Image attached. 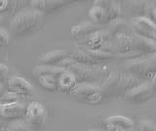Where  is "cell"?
<instances>
[{"mask_svg":"<svg viewBox=\"0 0 156 131\" xmlns=\"http://www.w3.org/2000/svg\"><path fill=\"white\" fill-rule=\"evenodd\" d=\"M68 57L71 58L75 64H79L83 66H99L102 64V63L97 62L94 59H92L84 50L79 49V48H77L76 50L73 51Z\"/></svg>","mask_w":156,"mask_h":131,"instance_id":"44dd1931","label":"cell"},{"mask_svg":"<svg viewBox=\"0 0 156 131\" xmlns=\"http://www.w3.org/2000/svg\"><path fill=\"white\" fill-rule=\"evenodd\" d=\"M144 17L156 25V4L154 2H147L145 6Z\"/></svg>","mask_w":156,"mask_h":131,"instance_id":"f1b7e54d","label":"cell"},{"mask_svg":"<svg viewBox=\"0 0 156 131\" xmlns=\"http://www.w3.org/2000/svg\"><path fill=\"white\" fill-rule=\"evenodd\" d=\"M140 83H141L140 80L139 78H136V76L127 74V72L126 74H123V72H122L120 83L118 85V88H117L116 93L122 94L124 96L127 92H129L130 90H132L133 88H135V87L140 85Z\"/></svg>","mask_w":156,"mask_h":131,"instance_id":"ac0fdd59","label":"cell"},{"mask_svg":"<svg viewBox=\"0 0 156 131\" xmlns=\"http://www.w3.org/2000/svg\"><path fill=\"white\" fill-rule=\"evenodd\" d=\"M105 123L113 126L119 131L133 130L135 128L134 121L124 115H111L105 119Z\"/></svg>","mask_w":156,"mask_h":131,"instance_id":"9a60e30c","label":"cell"},{"mask_svg":"<svg viewBox=\"0 0 156 131\" xmlns=\"http://www.w3.org/2000/svg\"><path fill=\"white\" fill-rule=\"evenodd\" d=\"M147 59L151 62V64L153 65V67L156 69V53H153V54H150V55H147Z\"/></svg>","mask_w":156,"mask_h":131,"instance_id":"d6a6232c","label":"cell"},{"mask_svg":"<svg viewBox=\"0 0 156 131\" xmlns=\"http://www.w3.org/2000/svg\"><path fill=\"white\" fill-rule=\"evenodd\" d=\"M24 97L13 93V92L7 91L0 98V104H14V103H22Z\"/></svg>","mask_w":156,"mask_h":131,"instance_id":"484cf974","label":"cell"},{"mask_svg":"<svg viewBox=\"0 0 156 131\" xmlns=\"http://www.w3.org/2000/svg\"><path fill=\"white\" fill-rule=\"evenodd\" d=\"M107 15H108V21H114L116 19H119L121 16V5L118 2L111 1V4L108 6V8L106 9Z\"/></svg>","mask_w":156,"mask_h":131,"instance_id":"4316f807","label":"cell"},{"mask_svg":"<svg viewBox=\"0 0 156 131\" xmlns=\"http://www.w3.org/2000/svg\"><path fill=\"white\" fill-rule=\"evenodd\" d=\"M6 131H31V128L26 122V120H14L9 123L6 127Z\"/></svg>","mask_w":156,"mask_h":131,"instance_id":"83f0119b","label":"cell"},{"mask_svg":"<svg viewBox=\"0 0 156 131\" xmlns=\"http://www.w3.org/2000/svg\"><path fill=\"white\" fill-rule=\"evenodd\" d=\"M88 131H101V130H95V129H92V130H88Z\"/></svg>","mask_w":156,"mask_h":131,"instance_id":"d590c367","label":"cell"},{"mask_svg":"<svg viewBox=\"0 0 156 131\" xmlns=\"http://www.w3.org/2000/svg\"><path fill=\"white\" fill-rule=\"evenodd\" d=\"M45 14L34 9L22 11L10 22V33L15 37H23L36 31L44 22Z\"/></svg>","mask_w":156,"mask_h":131,"instance_id":"6da1fadb","label":"cell"},{"mask_svg":"<svg viewBox=\"0 0 156 131\" xmlns=\"http://www.w3.org/2000/svg\"><path fill=\"white\" fill-rule=\"evenodd\" d=\"M131 38L134 51L140 52L145 56L156 53V41L140 36L134 31L131 33Z\"/></svg>","mask_w":156,"mask_h":131,"instance_id":"30bf717a","label":"cell"},{"mask_svg":"<svg viewBox=\"0 0 156 131\" xmlns=\"http://www.w3.org/2000/svg\"><path fill=\"white\" fill-rule=\"evenodd\" d=\"M88 18H89L90 22L96 26L105 25L106 23H109L106 9L97 5L92 6V8L88 12Z\"/></svg>","mask_w":156,"mask_h":131,"instance_id":"d6986e66","label":"cell"},{"mask_svg":"<svg viewBox=\"0 0 156 131\" xmlns=\"http://www.w3.org/2000/svg\"><path fill=\"white\" fill-rule=\"evenodd\" d=\"M48 118V113L42 104L38 102H31L27 106L24 120L31 129L38 130L42 128Z\"/></svg>","mask_w":156,"mask_h":131,"instance_id":"277c9868","label":"cell"},{"mask_svg":"<svg viewBox=\"0 0 156 131\" xmlns=\"http://www.w3.org/2000/svg\"><path fill=\"white\" fill-rule=\"evenodd\" d=\"M27 111L26 104H0V118L5 120H18L24 118Z\"/></svg>","mask_w":156,"mask_h":131,"instance_id":"ba28073f","label":"cell"},{"mask_svg":"<svg viewBox=\"0 0 156 131\" xmlns=\"http://www.w3.org/2000/svg\"><path fill=\"white\" fill-rule=\"evenodd\" d=\"M122 76V72L119 71H111L108 75V76L105 79L101 85V91L104 95L111 96L115 94L117 92V88L120 83V79Z\"/></svg>","mask_w":156,"mask_h":131,"instance_id":"4fadbf2b","label":"cell"},{"mask_svg":"<svg viewBox=\"0 0 156 131\" xmlns=\"http://www.w3.org/2000/svg\"><path fill=\"white\" fill-rule=\"evenodd\" d=\"M8 72H9L8 67L4 64H0V82H2L6 78V76L8 75Z\"/></svg>","mask_w":156,"mask_h":131,"instance_id":"1f68e13d","label":"cell"},{"mask_svg":"<svg viewBox=\"0 0 156 131\" xmlns=\"http://www.w3.org/2000/svg\"><path fill=\"white\" fill-rule=\"evenodd\" d=\"M98 31H100L99 28H98V26L92 24L90 21H86V22H82L80 24H77V25L73 26L71 27L70 33H71L72 38L81 40L93 35V33L97 32Z\"/></svg>","mask_w":156,"mask_h":131,"instance_id":"7c38bea8","label":"cell"},{"mask_svg":"<svg viewBox=\"0 0 156 131\" xmlns=\"http://www.w3.org/2000/svg\"><path fill=\"white\" fill-rule=\"evenodd\" d=\"M79 49L84 50L92 59H94L95 61L100 62V63H102L104 61H106V60L117 59L116 55H112V54L104 52L101 50H91V49H85V48H79Z\"/></svg>","mask_w":156,"mask_h":131,"instance_id":"603a6c76","label":"cell"},{"mask_svg":"<svg viewBox=\"0 0 156 131\" xmlns=\"http://www.w3.org/2000/svg\"><path fill=\"white\" fill-rule=\"evenodd\" d=\"M105 66H83L79 64H73L67 71L75 76L78 83H91L92 81L99 79L105 72Z\"/></svg>","mask_w":156,"mask_h":131,"instance_id":"3957f363","label":"cell"},{"mask_svg":"<svg viewBox=\"0 0 156 131\" xmlns=\"http://www.w3.org/2000/svg\"><path fill=\"white\" fill-rule=\"evenodd\" d=\"M125 70L127 74L136 76L140 80H144V82H150L156 72V69L146 56L132 61H126Z\"/></svg>","mask_w":156,"mask_h":131,"instance_id":"7a4b0ae2","label":"cell"},{"mask_svg":"<svg viewBox=\"0 0 156 131\" xmlns=\"http://www.w3.org/2000/svg\"><path fill=\"white\" fill-rule=\"evenodd\" d=\"M38 83L44 89L51 92H56L58 90V78L54 76H39Z\"/></svg>","mask_w":156,"mask_h":131,"instance_id":"cb8c5ba5","label":"cell"},{"mask_svg":"<svg viewBox=\"0 0 156 131\" xmlns=\"http://www.w3.org/2000/svg\"><path fill=\"white\" fill-rule=\"evenodd\" d=\"M11 39V33L5 27H0V47H5L9 44Z\"/></svg>","mask_w":156,"mask_h":131,"instance_id":"f546056e","label":"cell"},{"mask_svg":"<svg viewBox=\"0 0 156 131\" xmlns=\"http://www.w3.org/2000/svg\"><path fill=\"white\" fill-rule=\"evenodd\" d=\"M108 32L110 33L112 38H113L114 36L121 35V33H132L133 30H132L131 25H129L124 19L119 18L114 21L109 22Z\"/></svg>","mask_w":156,"mask_h":131,"instance_id":"ffe728a7","label":"cell"},{"mask_svg":"<svg viewBox=\"0 0 156 131\" xmlns=\"http://www.w3.org/2000/svg\"><path fill=\"white\" fill-rule=\"evenodd\" d=\"M78 84V82L69 71L66 70L58 78V91L66 92V93H70L74 89V87Z\"/></svg>","mask_w":156,"mask_h":131,"instance_id":"e0dca14e","label":"cell"},{"mask_svg":"<svg viewBox=\"0 0 156 131\" xmlns=\"http://www.w3.org/2000/svg\"><path fill=\"white\" fill-rule=\"evenodd\" d=\"M70 94L89 104H98L102 100L104 93L101 88L92 83H78Z\"/></svg>","mask_w":156,"mask_h":131,"instance_id":"5b68a950","label":"cell"},{"mask_svg":"<svg viewBox=\"0 0 156 131\" xmlns=\"http://www.w3.org/2000/svg\"><path fill=\"white\" fill-rule=\"evenodd\" d=\"M31 7L34 10L42 13H52L63 6H66L69 1L63 0H34L31 1Z\"/></svg>","mask_w":156,"mask_h":131,"instance_id":"8fae6325","label":"cell"},{"mask_svg":"<svg viewBox=\"0 0 156 131\" xmlns=\"http://www.w3.org/2000/svg\"><path fill=\"white\" fill-rule=\"evenodd\" d=\"M4 85L2 82H0V98H1V96L4 94Z\"/></svg>","mask_w":156,"mask_h":131,"instance_id":"e575fe53","label":"cell"},{"mask_svg":"<svg viewBox=\"0 0 156 131\" xmlns=\"http://www.w3.org/2000/svg\"><path fill=\"white\" fill-rule=\"evenodd\" d=\"M139 128L140 131H156V123L152 122L151 120L144 119L140 121Z\"/></svg>","mask_w":156,"mask_h":131,"instance_id":"4dcf8cb0","label":"cell"},{"mask_svg":"<svg viewBox=\"0 0 156 131\" xmlns=\"http://www.w3.org/2000/svg\"><path fill=\"white\" fill-rule=\"evenodd\" d=\"M8 91L19 94L23 97H29L33 94V87L26 78L22 76H11L7 81Z\"/></svg>","mask_w":156,"mask_h":131,"instance_id":"9c48e42d","label":"cell"},{"mask_svg":"<svg viewBox=\"0 0 156 131\" xmlns=\"http://www.w3.org/2000/svg\"><path fill=\"white\" fill-rule=\"evenodd\" d=\"M129 3L130 10L132 11L134 18L144 17L145 6L147 1H131Z\"/></svg>","mask_w":156,"mask_h":131,"instance_id":"d4e9b609","label":"cell"},{"mask_svg":"<svg viewBox=\"0 0 156 131\" xmlns=\"http://www.w3.org/2000/svg\"><path fill=\"white\" fill-rule=\"evenodd\" d=\"M123 131H135V130L133 129V130H123Z\"/></svg>","mask_w":156,"mask_h":131,"instance_id":"8d00e7d4","label":"cell"},{"mask_svg":"<svg viewBox=\"0 0 156 131\" xmlns=\"http://www.w3.org/2000/svg\"><path fill=\"white\" fill-rule=\"evenodd\" d=\"M113 44L116 48L118 55L126 54L133 51V44H132L131 33H121L113 37Z\"/></svg>","mask_w":156,"mask_h":131,"instance_id":"2e32d148","label":"cell"},{"mask_svg":"<svg viewBox=\"0 0 156 131\" xmlns=\"http://www.w3.org/2000/svg\"><path fill=\"white\" fill-rule=\"evenodd\" d=\"M68 57L67 53L65 50L58 49L53 50L44 54L39 59V64L41 66H58L61 62H62L65 59Z\"/></svg>","mask_w":156,"mask_h":131,"instance_id":"5bb4252c","label":"cell"},{"mask_svg":"<svg viewBox=\"0 0 156 131\" xmlns=\"http://www.w3.org/2000/svg\"><path fill=\"white\" fill-rule=\"evenodd\" d=\"M149 83L151 84V86H152L153 90H154V91H156V72H155L154 76L152 77V79L150 80V82H149Z\"/></svg>","mask_w":156,"mask_h":131,"instance_id":"836d02e7","label":"cell"},{"mask_svg":"<svg viewBox=\"0 0 156 131\" xmlns=\"http://www.w3.org/2000/svg\"><path fill=\"white\" fill-rule=\"evenodd\" d=\"M154 90L149 82H141L124 95V99L132 103H144L154 95Z\"/></svg>","mask_w":156,"mask_h":131,"instance_id":"52a82bcc","label":"cell"},{"mask_svg":"<svg viewBox=\"0 0 156 131\" xmlns=\"http://www.w3.org/2000/svg\"><path fill=\"white\" fill-rule=\"evenodd\" d=\"M113 38L110 35L108 31L100 30L97 32L93 33L88 37L78 41L79 44L77 45L78 48H85V49L91 50H100L105 43L112 40Z\"/></svg>","mask_w":156,"mask_h":131,"instance_id":"8992f818","label":"cell"},{"mask_svg":"<svg viewBox=\"0 0 156 131\" xmlns=\"http://www.w3.org/2000/svg\"><path fill=\"white\" fill-rule=\"evenodd\" d=\"M66 70L62 69V67H60L58 66H37L35 69L32 70V72L36 76H54V77H58L61 76V75Z\"/></svg>","mask_w":156,"mask_h":131,"instance_id":"7402d4cb","label":"cell"},{"mask_svg":"<svg viewBox=\"0 0 156 131\" xmlns=\"http://www.w3.org/2000/svg\"><path fill=\"white\" fill-rule=\"evenodd\" d=\"M154 3H155V4H156V1H155V2H154Z\"/></svg>","mask_w":156,"mask_h":131,"instance_id":"74e56055","label":"cell"}]
</instances>
